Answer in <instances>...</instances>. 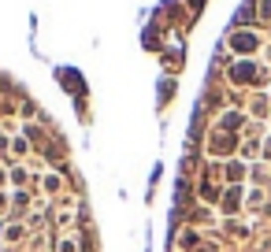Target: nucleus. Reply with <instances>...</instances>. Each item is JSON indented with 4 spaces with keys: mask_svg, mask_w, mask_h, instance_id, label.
I'll return each mask as SVG.
<instances>
[{
    "mask_svg": "<svg viewBox=\"0 0 271 252\" xmlns=\"http://www.w3.org/2000/svg\"><path fill=\"white\" fill-rule=\"evenodd\" d=\"M234 45H238V49H253V45H257V37L242 34V37H234Z\"/></svg>",
    "mask_w": 271,
    "mask_h": 252,
    "instance_id": "obj_1",
    "label": "nucleus"
},
{
    "mask_svg": "<svg viewBox=\"0 0 271 252\" xmlns=\"http://www.w3.org/2000/svg\"><path fill=\"white\" fill-rule=\"evenodd\" d=\"M260 11H264V15H271V0H264V4H260Z\"/></svg>",
    "mask_w": 271,
    "mask_h": 252,
    "instance_id": "obj_2",
    "label": "nucleus"
}]
</instances>
